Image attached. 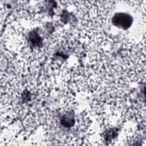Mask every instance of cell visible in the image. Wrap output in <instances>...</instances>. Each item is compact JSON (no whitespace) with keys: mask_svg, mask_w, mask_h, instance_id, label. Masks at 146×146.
Returning <instances> with one entry per match:
<instances>
[{"mask_svg":"<svg viewBox=\"0 0 146 146\" xmlns=\"http://www.w3.org/2000/svg\"><path fill=\"white\" fill-rule=\"evenodd\" d=\"M115 25L122 28H128L131 24V18L126 14H116L112 20Z\"/></svg>","mask_w":146,"mask_h":146,"instance_id":"cell-1","label":"cell"}]
</instances>
